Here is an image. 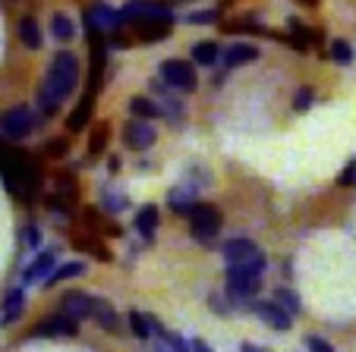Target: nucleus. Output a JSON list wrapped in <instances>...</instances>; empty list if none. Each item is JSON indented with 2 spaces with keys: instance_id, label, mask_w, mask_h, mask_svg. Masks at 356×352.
I'll use <instances>...</instances> for the list:
<instances>
[{
  "instance_id": "obj_25",
  "label": "nucleus",
  "mask_w": 356,
  "mask_h": 352,
  "mask_svg": "<svg viewBox=\"0 0 356 352\" xmlns=\"http://www.w3.org/2000/svg\"><path fill=\"white\" fill-rule=\"evenodd\" d=\"M218 60H221V51L215 41H202L193 47V63H199V67H215Z\"/></svg>"
},
{
  "instance_id": "obj_9",
  "label": "nucleus",
  "mask_w": 356,
  "mask_h": 352,
  "mask_svg": "<svg viewBox=\"0 0 356 352\" xmlns=\"http://www.w3.org/2000/svg\"><path fill=\"white\" fill-rule=\"evenodd\" d=\"M158 133L155 126H152V120H129L127 126H123V145L129 148V151H148V148L155 145Z\"/></svg>"
},
{
  "instance_id": "obj_34",
  "label": "nucleus",
  "mask_w": 356,
  "mask_h": 352,
  "mask_svg": "<svg viewBox=\"0 0 356 352\" xmlns=\"http://www.w3.org/2000/svg\"><path fill=\"white\" fill-rule=\"evenodd\" d=\"M353 183H356V158H350L347 164H343V170L337 173V186L347 189V186H353Z\"/></svg>"
},
{
  "instance_id": "obj_8",
  "label": "nucleus",
  "mask_w": 356,
  "mask_h": 352,
  "mask_svg": "<svg viewBox=\"0 0 356 352\" xmlns=\"http://www.w3.org/2000/svg\"><path fill=\"white\" fill-rule=\"evenodd\" d=\"M249 308L256 312V318L262 321L265 327H271V330H277V333H287L290 327H293V315L284 312L275 299H256V302H249Z\"/></svg>"
},
{
  "instance_id": "obj_30",
  "label": "nucleus",
  "mask_w": 356,
  "mask_h": 352,
  "mask_svg": "<svg viewBox=\"0 0 356 352\" xmlns=\"http://www.w3.org/2000/svg\"><path fill=\"white\" fill-rule=\"evenodd\" d=\"M104 148H108V126H95L88 139V158H98Z\"/></svg>"
},
{
  "instance_id": "obj_26",
  "label": "nucleus",
  "mask_w": 356,
  "mask_h": 352,
  "mask_svg": "<svg viewBox=\"0 0 356 352\" xmlns=\"http://www.w3.org/2000/svg\"><path fill=\"white\" fill-rule=\"evenodd\" d=\"M51 35H54L57 41H73V35H76L73 19H70L67 13H54L51 16Z\"/></svg>"
},
{
  "instance_id": "obj_19",
  "label": "nucleus",
  "mask_w": 356,
  "mask_h": 352,
  "mask_svg": "<svg viewBox=\"0 0 356 352\" xmlns=\"http://www.w3.org/2000/svg\"><path fill=\"white\" fill-rule=\"evenodd\" d=\"M86 274V261L73 258V261H63V265L54 267V274L44 280V286H57V283H67V280H76Z\"/></svg>"
},
{
  "instance_id": "obj_2",
  "label": "nucleus",
  "mask_w": 356,
  "mask_h": 352,
  "mask_svg": "<svg viewBox=\"0 0 356 352\" xmlns=\"http://www.w3.org/2000/svg\"><path fill=\"white\" fill-rule=\"evenodd\" d=\"M35 126H38V117H35V110L26 104L10 107V110L0 117V135L10 142H19V139H26V135H32Z\"/></svg>"
},
{
  "instance_id": "obj_20",
  "label": "nucleus",
  "mask_w": 356,
  "mask_h": 352,
  "mask_svg": "<svg viewBox=\"0 0 356 352\" xmlns=\"http://www.w3.org/2000/svg\"><path fill=\"white\" fill-rule=\"evenodd\" d=\"M129 113H133L136 120H158V117H164V107L158 101L139 94V98H129Z\"/></svg>"
},
{
  "instance_id": "obj_1",
  "label": "nucleus",
  "mask_w": 356,
  "mask_h": 352,
  "mask_svg": "<svg viewBox=\"0 0 356 352\" xmlns=\"http://www.w3.org/2000/svg\"><path fill=\"white\" fill-rule=\"evenodd\" d=\"M76 82H79V60H76V53L60 51L54 60H51V67H47L44 85H41V92H38L41 117H54L63 101L76 92Z\"/></svg>"
},
{
  "instance_id": "obj_11",
  "label": "nucleus",
  "mask_w": 356,
  "mask_h": 352,
  "mask_svg": "<svg viewBox=\"0 0 356 352\" xmlns=\"http://www.w3.org/2000/svg\"><path fill=\"white\" fill-rule=\"evenodd\" d=\"M54 267H57V252H54V249H44V252H38L26 265V271H22V286L38 283V280L44 283V280L54 274Z\"/></svg>"
},
{
  "instance_id": "obj_35",
  "label": "nucleus",
  "mask_w": 356,
  "mask_h": 352,
  "mask_svg": "<svg viewBox=\"0 0 356 352\" xmlns=\"http://www.w3.org/2000/svg\"><path fill=\"white\" fill-rule=\"evenodd\" d=\"M215 19H218V10H202V13H189L186 16V22H193V26H202V22L209 26V22H215Z\"/></svg>"
},
{
  "instance_id": "obj_28",
  "label": "nucleus",
  "mask_w": 356,
  "mask_h": 352,
  "mask_svg": "<svg viewBox=\"0 0 356 352\" xmlns=\"http://www.w3.org/2000/svg\"><path fill=\"white\" fill-rule=\"evenodd\" d=\"M331 60H337L341 67H350V63H353V47H350L343 38L331 41Z\"/></svg>"
},
{
  "instance_id": "obj_37",
  "label": "nucleus",
  "mask_w": 356,
  "mask_h": 352,
  "mask_svg": "<svg viewBox=\"0 0 356 352\" xmlns=\"http://www.w3.org/2000/svg\"><path fill=\"white\" fill-rule=\"evenodd\" d=\"M47 154H54V158H63V154H67V142H63V139L51 142V145H47Z\"/></svg>"
},
{
  "instance_id": "obj_36",
  "label": "nucleus",
  "mask_w": 356,
  "mask_h": 352,
  "mask_svg": "<svg viewBox=\"0 0 356 352\" xmlns=\"http://www.w3.org/2000/svg\"><path fill=\"white\" fill-rule=\"evenodd\" d=\"M22 242H26V249H38V242H41L38 226H26V230H22Z\"/></svg>"
},
{
  "instance_id": "obj_39",
  "label": "nucleus",
  "mask_w": 356,
  "mask_h": 352,
  "mask_svg": "<svg viewBox=\"0 0 356 352\" xmlns=\"http://www.w3.org/2000/svg\"><path fill=\"white\" fill-rule=\"evenodd\" d=\"M193 352H215V349H211V346L205 343L202 337H195V340H193Z\"/></svg>"
},
{
  "instance_id": "obj_31",
  "label": "nucleus",
  "mask_w": 356,
  "mask_h": 352,
  "mask_svg": "<svg viewBox=\"0 0 356 352\" xmlns=\"http://www.w3.org/2000/svg\"><path fill=\"white\" fill-rule=\"evenodd\" d=\"M168 32H170L168 26H155V22H139V26H136V35H139L142 41H158Z\"/></svg>"
},
{
  "instance_id": "obj_22",
  "label": "nucleus",
  "mask_w": 356,
  "mask_h": 352,
  "mask_svg": "<svg viewBox=\"0 0 356 352\" xmlns=\"http://www.w3.org/2000/svg\"><path fill=\"white\" fill-rule=\"evenodd\" d=\"M127 330L133 333L136 340H152V324H148V315L139 312V308H127Z\"/></svg>"
},
{
  "instance_id": "obj_40",
  "label": "nucleus",
  "mask_w": 356,
  "mask_h": 352,
  "mask_svg": "<svg viewBox=\"0 0 356 352\" xmlns=\"http://www.w3.org/2000/svg\"><path fill=\"white\" fill-rule=\"evenodd\" d=\"M240 352H268L265 346H256V343H240Z\"/></svg>"
},
{
  "instance_id": "obj_17",
  "label": "nucleus",
  "mask_w": 356,
  "mask_h": 352,
  "mask_svg": "<svg viewBox=\"0 0 356 352\" xmlns=\"http://www.w3.org/2000/svg\"><path fill=\"white\" fill-rule=\"evenodd\" d=\"M259 57V47H252V44H230L227 51L221 53V63L227 69H236V67H243V63H252Z\"/></svg>"
},
{
  "instance_id": "obj_4",
  "label": "nucleus",
  "mask_w": 356,
  "mask_h": 352,
  "mask_svg": "<svg viewBox=\"0 0 356 352\" xmlns=\"http://www.w3.org/2000/svg\"><path fill=\"white\" fill-rule=\"evenodd\" d=\"M120 13L123 22H129V26H139V22H155V26H168V28L174 26V13L168 7H161V3H148V0H133Z\"/></svg>"
},
{
  "instance_id": "obj_32",
  "label": "nucleus",
  "mask_w": 356,
  "mask_h": 352,
  "mask_svg": "<svg viewBox=\"0 0 356 352\" xmlns=\"http://www.w3.org/2000/svg\"><path fill=\"white\" fill-rule=\"evenodd\" d=\"M312 101H316V88H300V92H296V98H293V110L296 113H302V110H309L312 107Z\"/></svg>"
},
{
  "instance_id": "obj_14",
  "label": "nucleus",
  "mask_w": 356,
  "mask_h": 352,
  "mask_svg": "<svg viewBox=\"0 0 356 352\" xmlns=\"http://www.w3.org/2000/svg\"><path fill=\"white\" fill-rule=\"evenodd\" d=\"M168 205L174 214H183V217H189V214L195 211V183H186V186H174L168 192Z\"/></svg>"
},
{
  "instance_id": "obj_21",
  "label": "nucleus",
  "mask_w": 356,
  "mask_h": 352,
  "mask_svg": "<svg viewBox=\"0 0 356 352\" xmlns=\"http://www.w3.org/2000/svg\"><path fill=\"white\" fill-rule=\"evenodd\" d=\"M265 271H268V258H265V252L252 255L249 261H243V265H227V274H240V277H265Z\"/></svg>"
},
{
  "instance_id": "obj_13",
  "label": "nucleus",
  "mask_w": 356,
  "mask_h": 352,
  "mask_svg": "<svg viewBox=\"0 0 356 352\" xmlns=\"http://www.w3.org/2000/svg\"><path fill=\"white\" fill-rule=\"evenodd\" d=\"M26 312V290L22 286H13L3 296V305H0V324H16Z\"/></svg>"
},
{
  "instance_id": "obj_10",
  "label": "nucleus",
  "mask_w": 356,
  "mask_h": 352,
  "mask_svg": "<svg viewBox=\"0 0 356 352\" xmlns=\"http://www.w3.org/2000/svg\"><path fill=\"white\" fill-rule=\"evenodd\" d=\"M86 26L92 28V32H117L120 26H127L123 22V13L120 10H114L111 3H92L88 7V13H86Z\"/></svg>"
},
{
  "instance_id": "obj_24",
  "label": "nucleus",
  "mask_w": 356,
  "mask_h": 352,
  "mask_svg": "<svg viewBox=\"0 0 356 352\" xmlns=\"http://www.w3.org/2000/svg\"><path fill=\"white\" fill-rule=\"evenodd\" d=\"M19 38L29 51H38L41 47V28H38V22H35V16H22L19 19Z\"/></svg>"
},
{
  "instance_id": "obj_23",
  "label": "nucleus",
  "mask_w": 356,
  "mask_h": 352,
  "mask_svg": "<svg viewBox=\"0 0 356 352\" xmlns=\"http://www.w3.org/2000/svg\"><path fill=\"white\" fill-rule=\"evenodd\" d=\"M271 299H275L277 305L284 308V312H290V315H293V318H300V315H302V302H300V296H296V292L290 290V286H277V290H275V296H271Z\"/></svg>"
},
{
  "instance_id": "obj_12",
  "label": "nucleus",
  "mask_w": 356,
  "mask_h": 352,
  "mask_svg": "<svg viewBox=\"0 0 356 352\" xmlns=\"http://www.w3.org/2000/svg\"><path fill=\"white\" fill-rule=\"evenodd\" d=\"M259 252H262V249H259L252 240H246V236H234V240H227L221 246V255H224L227 265H243V261H249Z\"/></svg>"
},
{
  "instance_id": "obj_42",
  "label": "nucleus",
  "mask_w": 356,
  "mask_h": 352,
  "mask_svg": "<svg viewBox=\"0 0 356 352\" xmlns=\"http://www.w3.org/2000/svg\"><path fill=\"white\" fill-rule=\"evenodd\" d=\"M300 3H306V7H316L318 0H300Z\"/></svg>"
},
{
  "instance_id": "obj_7",
  "label": "nucleus",
  "mask_w": 356,
  "mask_h": 352,
  "mask_svg": "<svg viewBox=\"0 0 356 352\" xmlns=\"http://www.w3.org/2000/svg\"><path fill=\"white\" fill-rule=\"evenodd\" d=\"M95 302H98V296H92V292H86V290H67L60 296V302H57V312L70 315V318H76V321H92Z\"/></svg>"
},
{
  "instance_id": "obj_18",
  "label": "nucleus",
  "mask_w": 356,
  "mask_h": 352,
  "mask_svg": "<svg viewBox=\"0 0 356 352\" xmlns=\"http://www.w3.org/2000/svg\"><path fill=\"white\" fill-rule=\"evenodd\" d=\"M92 107H95V94L86 92V94H82V101L76 104V110L70 113V120H67L70 133H82V129L88 126V120H92Z\"/></svg>"
},
{
  "instance_id": "obj_41",
  "label": "nucleus",
  "mask_w": 356,
  "mask_h": 352,
  "mask_svg": "<svg viewBox=\"0 0 356 352\" xmlns=\"http://www.w3.org/2000/svg\"><path fill=\"white\" fill-rule=\"evenodd\" d=\"M152 352H170V346L168 343H155L152 346Z\"/></svg>"
},
{
  "instance_id": "obj_5",
  "label": "nucleus",
  "mask_w": 356,
  "mask_h": 352,
  "mask_svg": "<svg viewBox=\"0 0 356 352\" xmlns=\"http://www.w3.org/2000/svg\"><path fill=\"white\" fill-rule=\"evenodd\" d=\"M79 324H82V321L70 318V315H63V312H54L51 318L38 321V324H35L32 330H29V337H32V340H60V337H76V333H79Z\"/></svg>"
},
{
  "instance_id": "obj_15",
  "label": "nucleus",
  "mask_w": 356,
  "mask_h": 352,
  "mask_svg": "<svg viewBox=\"0 0 356 352\" xmlns=\"http://www.w3.org/2000/svg\"><path fill=\"white\" fill-rule=\"evenodd\" d=\"M158 224H161V211H158L155 205H142L139 211H136L133 226H136V233H139V236H142V240H145V242H152V240H155Z\"/></svg>"
},
{
  "instance_id": "obj_27",
  "label": "nucleus",
  "mask_w": 356,
  "mask_h": 352,
  "mask_svg": "<svg viewBox=\"0 0 356 352\" xmlns=\"http://www.w3.org/2000/svg\"><path fill=\"white\" fill-rule=\"evenodd\" d=\"M101 205H104V211L120 214V211H127L129 208V199L127 195H120V192H114V189H104V192H101Z\"/></svg>"
},
{
  "instance_id": "obj_38",
  "label": "nucleus",
  "mask_w": 356,
  "mask_h": 352,
  "mask_svg": "<svg viewBox=\"0 0 356 352\" xmlns=\"http://www.w3.org/2000/svg\"><path fill=\"white\" fill-rule=\"evenodd\" d=\"M211 308H215V315H221V318H224V315H230V302L224 305L221 296H211Z\"/></svg>"
},
{
  "instance_id": "obj_29",
  "label": "nucleus",
  "mask_w": 356,
  "mask_h": 352,
  "mask_svg": "<svg viewBox=\"0 0 356 352\" xmlns=\"http://www.w3.org/2000/svg\"><path fill=\"white\" fill-rule=\"evenodd\" d=\"M302 346H306V352H334V343L328 337H322V333H306Z\"/></svg>"
},
{
  "instance_id": "obj_33",
  "label": "nucleus",
  "mask_w": 356,
  "mask_h": 352,
  "mask_svg": "<svg viewBox=\"0 0 356 352\" xmlns=\"http://www.w3.org/2000/svg\"><path fill=\"white\" fill-rule=\"evenodd\" d=\"M164 343L170 346V352H193V340H186L183 333H174V330H170Z\"/></svg>"
},
{
  "instance_id": "obj_6",
  "label": "nucleus",
  "mask_w": 356,
  "mask_h": 352,
  "mask_svg": "<svg viewBox=\"0 0 356 352\" xmlns=\"http://www.w3.org/2000/svg\"><path fill=\"white\" fill-rule=\"evenodd\" d=\"M161 82L170 85L174 92H195L199 76H195L193 63H186V60H164L161 63Z\"/></svg>"
},
{
  "instance_id": "obj_3",
  "label": "nucleus",
  "mask_w": 356,
  "mask_h": 352,
  "mask_svg": "<svg viewBox=\"0 0 356 352\" xmlns=\"http://www.w3.org/2000/svg\"><path fill=\"white\" fill-rule=\"evenodd\" d=\"M189 233H193L195 242H211L221 233V211L215 205H205L199 201L195 211L189 214Z\"/></svg>"
},
{
  "instance_id": "obj_16",
  "label": "nucleus",
  "mask_w": 356,
  "mask_h": 352,
  "mask_svg": "<svg viewBox=\"0 0 356 352\" xmlns=\"http://www.w3.org/2000/svg\"><path fill=\"white\" fill-rule=\"evenodd\" d=\"M92 321H95V324H98L104 333H120V330H123V318L117 315V308L111 305V302H104V299L95 302Z\"/></svg>"
}]
</instances>
